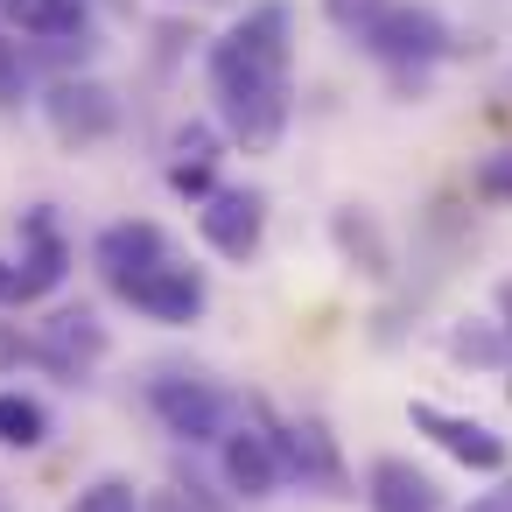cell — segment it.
Masks as SVG:
<instances>
[{"mask_svg":"<svg viewBox=\"0 0 512 512\" xmlns=\"http://www.w3.org/2000/svg\"><path fill=\"white\" fill-rule=\"evenodd\" d=\"M323 8H330V22H337L344 36H358V29H365V22L386 8V0H323Z\"/></svg>","mask_w":512,"mask_h":512,"instance_id":"obj_23","label":"cell"},{"mask_svg":"<svg viewBox=\"0 0 512 512\" xmlns=\"http://www.w3.org/2000/svg\"><path fill=\"white\" fill-rule=\"evenodd\" d=\"M253 407V428L281 449V470L330 491V498H351V477H344V456H337V435L323 428V414H295V421H274L267 400H246Z\"/></svg>","mask_w":512,"mask_h":512,"instance_id":"obj_3","label":"cell"},{"mask_svg":"<svg viewBox=\"0 0 512 512\" xmlns=\"http://www.w3.org/2000/svg\"><path fill=\"white\" fill-rule=\"evenodd\" d=\"M92 260H99L106 288L120 295L127 281H141L148 267L169 260V239H162V225H148V218H120V225H106V232L92 239Z\"/></svg>","mask_w":512,"mask_h":512,"instance_id":"obj_10","label":"cell"},{"mask_svg":"<svg viewBox=\"0 0 512 512\" xmlns=\"http://www.w3.org/2000/svg\"><path fill=\"white\" fill-rule=\"evenodd\" d=\"M64 512H141V491H134V477H92Z\"/></svg>","mask_w":512,"mask_h":512,"instance_id":"obj_19","label":"cell"},{"mask_svg":"<svg viewBox=\"0 0 512 512\" xmlns=\"http://www.w3.org/2000/svg\"><path fill=\"white\" fill-rule=\"evenodd\" d=\"M218 148H225V134H218L211 120H183V127L169 134V190L204 204V197L218 190Z\"/></svg>","mask_w":512,"mask_h":512,"instance_id":"obj_12","label":"cell"},{"mask_svg":"<svg viewBox=\"0 0 512 512\" xmlns=\"http://www.w3.org/2000/svg\"><path fill=\"white\" fill-rule=\"evenodd\" d=\"M498 309H505V337H512V281L498 288Z\"/></svg>","mask_w":512,"mask_h":512,"instance_id":"obj_27","label":"cell"},{"mask_svg":"<svg viewBox=\"0 0 512 512\" xmlns=\"http://www.w3.org/2000/svg\"><path fill=\"white\" fill-rule=\"evenodd\" d=\"M0 22L36 43H64V36H92V8L85 0H0Z\"/></svg>","mask_w":512,"mask_h":512,"instance_id":"obj_16","label":"cell"},{"mask_svg":"<svg viewBox=\"0 0 512 512\" xmlns=\"http://www.w3.org/2000/svg\"><path fill=\"white\" fill-rule=\"evenodd\" d=\"M176 498H183L190 512H232V505H225V498H218V491H211L197 470H176Z\"/></svg>","mask_w":512,"mask_h":512,"instance_id":"obj_22","label":"cell"},{"mask_svg":"<svg viewBox=\"0 0 512 512\" xmlns=\"http://www.w3.org/2000/svg\"><path fill=\"white\" fill-rule=\"evenodd\" d=\"M120 302H134L141 316H155V323H197L204 316V302H211V288H204V274L197 267H183L176 253L162 260V267H148L141 281H127L120 288Z\"/></svg>","mask_w":512,"mask_h":512,"instance_id":"obj_9","label":"cell"},{"mask_svg":"<svg viewBox=\"0 0 512 512\" xmlns=\"http://www.w3.org/2000/svg\"><path fill=\"white\" fill-rule=\"evenodd\" d=\"M106 358V323L78 302V309H50V323H36V365L64 386L92 379V365Z\"/></svg>","mask_w":512,"mask_h":512,"instance_id":"obj_7","label":"cell"},{"mask_svg":"<svg viewBox=\"0 0 512 512\" xmlns=\"http://www.w3.org/2000/svg\"><path fill=\"white\" fill-rule=\"evenodd\" d=\"M365 505L372 512H442V484L407 456H379L365 470Z\"/></svg>","mask_w":512,"mask_h":512,"instance_id":"obj_14","label":"cell"},{"mask_svg":"<svg viewBox=\"0 0 512 512\" xmlns=\"http://www.w3.org/2000/svg\"><path fill=\"white\" fill-rule=\"evenodd\" d=\"M463 512H512V477H505L498 491H477V498H470Z\"/></svg>","mask_w":512,"mask_h":512,"instance_id":"obj_25","label":"cell"},{"mask_svg":"<svg viewBox=\"0 0 512 512\" xmlns=\"http://www.w3.org/2000/svg\"><path fill=\"white\" fill-rule=\"evenodd\" d=\"M50 442V407L36 393H0V449H43Z\"/></svg>","mask_w":512,"mask_h":512,"instance_id":"obj_17","label":"cell"},{"mask_svg":"<svg viewBox=\"0 0 512 512\" xmlns=\"http://www.w3.org/2000/svg\"><path fill=\"white\" fill-rule=\"evenodd\" d=\"M358 43L400 78V85H421V71L428 64H442L456 43H449V29H442V15L435 8H421V0H386V8L358 29Z\"/></svg>","mask_w":512,"mask_h":512,"instance_id":"obj_2","label":"cell"},{"mask_svg":"<svg viewBox=\"0 0 512 512\" xmlns=\"http://www.w3.org/2000/svg\"><path fill=\"white\" fill-rule=\"evenodd\" d=\"M148 407H155V421L176 435V442H225V428H232V393L225 386H211L204 372H155L148 379Z\"/></svg>","mask_w":512,"mask_h":512,"instance_id":"obj_4","label":"cell"},{"mask_svg":"<svg viewBox=\"0 0 512 512\" xmlns=\"http://www.w3.org/2000/svg\"><path fill=\"white\" fill-rule=\"evenodd\" d=\"M330 239H337L344 267H358L365 281H386V274H393V246H386V232H379V218H372L365 204L330 211Z\"/></svg>","mask_w":512,"mask_h":512,"instance_id":"obj_15","label":"cell"},{"mask_svg":"<svg viewBox=\"0 0 512 512\" xmlns=\"http://www.w3.org/2000/svg\"><path fill=\"white\" fill-rule=\"evenodd\" d=\"M0 309H29V288H22V267L0 260Z\"/></svg>","mask_w":512,"mask_h":512,"instance_id":"obj_24","label":"cell"},{"mask_svg":"<svg viewBox=\"0 0 512 512\" xmlns=\"http://www.w3.org/2000/svg\"><path fill=\"white\" fill-rule=\"evenodd\" d=\"M43 120H50V134H57L64 148H99V141L120 127V99H113V85L64 71V78H50V92H43Z\"/></svg>","mask_w":512,"mask_h":512,"instance_id":"obj_5","label":"cell"},{"mask_svg":"<svg viewBox=\"0 0 512 512\" xmlns=\"http://www.w3.org/2000/svg\"><path fill=\"white\" fill-rule=\"evenodd\" d=\"M407 421L442 449V456H456L463 470H505V435L498 428H484V421H470V414H449V407H435V400H407Z\"/></svg>","mask_w":512,"mask_h":512,"instance_id":"obj_8","label":"cell"},{"mask_svg":"<svg viewBox=\"0 0 512 512\" xmlns=\"http://www.w3.org/2000/svg\"><path fill=\"white\" fill-rule=\"evenodd\" d=\"M197 232H204V246L218 253V260H253L260 253V239H267V197L260 190H246V183H232V190H211L204 204H197Z\"/></svg>","mask_w":512,"mask_h":512,"instance_id":"obj_6","label":"cell"},{"mask_svg":"<svg viewBox=\"0 0 512 512\" xmlns=\"http://www.w3.org/2000/svg\"><path fill=\"white\" fill-rule=\"evenodd\" d=\"M141 512H190V505L176 498V484H162V491H141Z\"/></svg>","mask_w":512,"mask_h":512,"instance_id":"obj_26","label":"cell"},{"mask_svg":"<svg viewBox=\"0 0 512 512\" xmlns=\"http://www.w3.org/2000/svg\"><path fill=\"white\" fill-rule=\"evenodd\" d=\"M29 99V50L0 36V106H22Z\"/></svg>","mask_w":512,"mask_h":512,"instance_id":"obj_20","label":"cell"},{"mask_svg":"<svg viewBox=\"0 0 512 512\" xmlns=\"http://www.w3.org/2000/svg\"><path fill=\"white\" fill-rule=\"evenodd\" d=\"M22 288H29V302H43V295H57L64 288V274H71V246H64V232H57V218H50V204H36L29 218H22Z\"/></svg>","mask_w":512,"mask_h":512,"instance_id":"obj_13","label":"cell"},{"mask_svg":"<svg viewBox=\"0 0 512 512\" xmlns=\"http://www.w3.org/2000/svg\"><path fill=\"white\" fill-rule=\"evenodd\" d=\"M218 470H225V484L239 491V498H274L281 491V449L253 428V421H232L225 428V442H218Z\"/></svg>","mask_w":512,"mask_h":512,"instance_id":"obj_11","label":"cell"},{"mask_svg":"<svg viewBox=\"0 0 512 512\" xmlns=\"http://www.w3.org/2000/svg\"><path fill=\"white\" fill-rule=\"evenodd\" d=\"M470 183H477V197H491V204H512V148L484 155V162L470 169Z\"/></svg>","mask_w":512,"mask_h":512,"instance_id":"obj_21","label":"cell"},{"mask_svg":"<svg viewBox=\"0 0 512 512\" xmlns=\"http://www.w3.org/2000/svg\"><path fill=\"white\" fill-rule=\"evenodd\" d=\"M0 512H8V498H0Z\"/></svg>","mask_w":512,"mask_h":512,"instance_id":"obj_29","label":"cell"},{"mask_svg":"<svg viewBox=\"0 0 512 512\" xmlns=\"http://www.w3.org/2000/svg\"><path fill=\"white\" fill-rule=\"evenodd\" d=\"M211 99H218V134L246 155H267L288 134V78H295V15L288 0H260L253 15H239L211 57Z\"/></svg>","mask_w":512,"mask_h":512,"instance_id":"obj_1","label":"cell"},{"mask_svg":"<svg viewBox=\"0 0 512 512\" xmlns=\"http://www.w3.org/2000/svg\"><path fill=\"white\" fill-rule=\"evenodd\" d=\"M505 400H512V379H505Z\"/></svg>","mask_w":512,"mask_h":512,"instance_id":"obj_28","label":"cell"},{"mask_svg":"<svg viewBox=\"0 0 512 512\" xmlns=\"http://www.w3.org/2000/svg\"><path fill=\"white\" fill-rule=\"evenodd\" d=\"M449 358H456V365L491 372V365H512V337H505V330H491V323H477V316H463V323L449 330Z\"/></svg>","mask_w":512,"mask_h":512,"instance_id":"obj_18","label":"cell"}]
</instances>
